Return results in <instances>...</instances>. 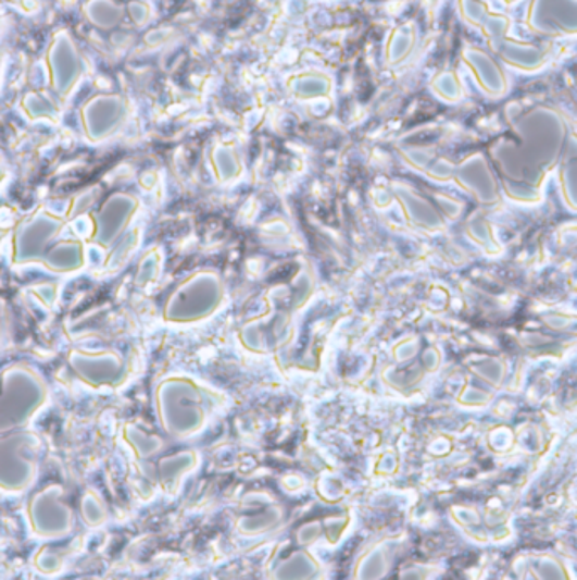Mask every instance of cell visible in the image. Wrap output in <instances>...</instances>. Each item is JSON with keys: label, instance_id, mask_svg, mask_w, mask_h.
Here are the masks:
<instances>
[{"label": "cell", "instance_id": "obj_1", "mask_svg": "<svg viewBox=\"0 0 577 580\" xmlns=\"http://www.w3.org/2000/svg\"><path fill=\"white\" fill-rule=\"evenodd\" d=\"M510 137H500L490 148L491 161L503 185L525 182L537 190L554 168L563 166L576 129L566 115L545 103L515 111L510 107Z\"/></svg>", "mask_w": 577, "mask_h": 580}, {"label": "cell", "instance_id": "obj_2", "mask_svg": "<svg viewBox=\"0 0 577 580\" xmlns=\"http://www.w3.org/2000/svg\"><path fill=\"white\" fill-rule=\"evenodd\" d=\"M457 8L464 23L479 29L487 39L491 53L505 65L532 73L548 63L551 51L534 42L510 38L512 21L505 14L491 11L487 0H457Z\"/></svg>", "mask_w": 577, "mask_h": 580}, {"label": "cell", "instance_id": "obj_3", "mask_svg": "<svg viewBox=\"0 0 577 580\" xmlns=\"http://www.w3.org/2000/svg\"><path fill=\"white\" fill-rule=\"evenodd\" d=\"M215 398L197 381L174 378L158 391V414L164 432L174 439H188L203 429Z\"/></svg>", "mask_w": 577, "mask_h": 580}, {"label": "cell", "instance_id": "obj_4", "mask_svg": "<svg viewBox=\"0 0 577 580\" xmlns=\"http://www.w3.org/2000/svg\"><path fill=\"white\" fill-rule=\"evenodd\" d=\"M223 296L225 286L216 271H197L171 293L164 307V319L181 325L210 319L222 307Z\"/></svg>", "mask_w": 577, "mask_h": 580}, {"label": "cell", "instance_id": "obj_5", "mask_svg": "<svg viewBox=\"0 0 577 580\" xmlns=\"http://www.w3.org/2000/svg\"><path fill=\"white\" fill-rule=\"evenodd\" d=\"M46 66L54 97L60 100L70 99L87 73V61L70 30L60 29L54 33L46 51Z\"/></svg>", "mask_w": 577, "mask_h": 580}, {"label": "cell", "instance_id": "obj_6", "mask_svg": "<svg viewBox=\"0 0 577 580\" xmlns=\"http://www.w3.org/2000/svg\"><path fill=\"white\" fill-rule=\"evenodd\" d=\"M128 109V100L115 91L90 97L79 111L84 136L93 145L114 136L127 121Z\"/></svg>", "mask_w": 577, "mask_h": 580}, {"label": "cell", "instance_id": "obj_7", "mask_svg": "<svg viewBox=\"0 0 577 580\" xmlns=\"http://www.w3.org/2000/svg\"><path fill=\"white\" fill-rule=\"evenodd\" d=\"M525 24L545 38H576L577 0H530Z\"/></svg>", "mask_w": 577, "mask_h": 580}, {"label": "cell", "instance_id": "obj_8", "mask_svg": "<svg viewBox=\"0 0 577 580\" xmlns=\"http://www.w3.org/2000/svg\"><path fill=\"white\" fill-rule=\"evenodd\" d=\"M63 222L48 212H39L23 225L15 235V261L42 262L48 247L57 239Z\"/></svg>", "mask_w": 577, "mask_h": 580}, {"label": "cell", "instance_id": "obj_9", "mask_svg": "<svg viewBox=\"0 0 577 580\" xmlns=\"http://www.w3.org/2000/svg\"><path fill=\"white\" fill-rule=\"evenodd\" d=\"M137 210H139V200L134 195L124 192L110 195L97 215L95 240L105 247L117 243L122 234L127 231Z\"/></svg>", "mask_w": 577, "mask_h": 580}, {"label": "cell", "instance_id": "obj_10", "mask_svg": "<svg viewBox=\"0 0 577 580\" xmlns=\"http://www.w3.org/2000/svg\"><path fill=\"white\" fill-rule=\"evenodd\" d=\"M461 60L475 76L479 90L490 99H502L509 91V76L494 54L476 45H464Z\"/></svg>", "mask_w": 577, "mask_h": 580}, {"label": "cell", "instance_id": "obj_11", "mask_svg": "<svg viewBox=\"0 0 577 580\" xmlns=\"http://www.w3.org/2000/svg\"><path fill=\"white\" fill-rule=\"evenodd\" d=\"M451 180L479 200H490L497 192V180L484 152H473L460 163H453Z\"/></svg>", "mask_w": 577, "mask_h": 580}, {"label": "cell", "instance_id": "obj_12", "mask_svg": "<svg viewBox=\"0 0 577 580\" xmlns=\"http://www.w3.org/2000/svg\"><path fill=\"white\" fill-rule=\"evenodd\" d=\"M392 192L409 222L417 225V227L427 229V231H436V229L441 227L442 219L438 210L411 185L404 182H393Z\"/></svg>", "mask_w": 577, "mask_h": 580}, {"label": "cell", "instance_id": "obj_13", "mask_svg": "<svg viewBox=\"0 0 577 580\" xmlns=\"http://www.w3.org/2000/svg\"><path fill=\"white\" fill-rule=\"evenodd\" d=\"M287 90L302 102L328 99L333 94V78L328 73L317 70L294 73L287 78Z\"/></svg>", "mask_w": 577, "mask_h": 580}, {"label": "cell", "instance_id": "obj_14", "mask_svg": "<svg viewBox=\"0 0 577 580\" xmlns=\"http://www.w3.org/2000/svg\"><path fill=\"white\" fill-rule=\"evenodd\" d=\"M419 41V29L414 21H405L390 30L389 38L385 41V63L390 66L402 65L409 60Z\"/></svg>", "mask_w": 577, "mask_h": 580}, {"label": "cell", "instance_id": "obj_15", "mask_svg": "<svg viewBox=\"0 0 577 580\" xmlns=\"http://www.w3.org/2000/svg\"><path fill=\"white\" fill-rule=\"evenodd\" d=\"M210 166L219 183H231L242 176V156L234 145L219 143L210 152Z\"/></svg>", "mask_w": 577, "mask_h": 580}, {"label": "cell", "instance_id": "obj_16", "mask_svg": "<svg viewBox=\"0 0 577 580\" xmlns=\"http://www.w3.org/2000/svg\"><path fill=\"white\" fill-rule=\"evenodd\" d=\"M84 15L97 29L112 30L124 23L127 11L117 0H85Z\"/></svg>", "mask_w": 577, "mask_h": 580}, {"label": "cell", "instance_id": "obj_17", "mask_svg": "<svg viewBox=\"0 0 577 580\" xmlns=\"http://www.w3.org/2000/svg\"><path fill=\"white\" fill-rule=\"evenodd\" d=\"M197 452L192 451L178 452V454L161 460V464H159V476H161L164 490L176 493L179 484H181L183 478L189 474L197 467Z\"/></svg>", "mask_w": 577, "mask_h": 580}, {"label": "cell", "instance_id": "obj_18", "mask_svg": "<svg viewBox=\"0 0 577 580\" xmlns=\"http://www.w3.org/2000/svg\"><path fill=\"white\" fill-rule=\"evenodd\" d=\"M21 111L30 122L50 121L54 124L60 122V103H58L57 97L45 94V91H26L21 99Z\"/></svg>", "mask_w": 577, "mask_h": 580}, {"label": "cell", "instance_id": "obj_19", "mask_svg": "<svg viewBox=\"0 0 577 580\" xmlns=\"http://www.w3.org/2000/svg\"><path fill=\"white\" fill-rule=\"evenodd\" d=\"M319 566L317 562L311 557L308 552H296L291 558L286 560L277 567L276 577L279 579H313L316 577Z\"/></svg>", "mask_w": 577, "mask_h": 580}, {"label": "cell", "instance_id": "obj_20", "mask_svg": "<svg viewBox=\"0 0 577 580\" xmlns=\"http://www.w3.org/2000/svg\"><path fill=\"white\" fill-rule=\"evenodd\" d=\"M430 90L442 102L457 103L463 100L464 90L461 85L460 76L451 70H444V72L436 73L430 81Z\"/></svg>", "mask_w": 577, "mask_h": 580}, {"label": "cell", "instance_id": "obj_21", "mask_svg": "<svg viewBox=\"0 0 577 580\" xmlns=\"http://www.w3.org/2000/svg\"><path fill=\"white\" fill-rule=\"evenodd\" d=\"M387 569H389V555L384 548L377 546V548H372L365 557L360 558L355 577L359 579H380Z\"/></svg>", "mask_w": 577, "mask_h": 580}, {"label": "cell", "instance_id": "obj_22", "mask_svg": "<svg viewBox=\"0 0 577 580\" xmlns=\"http://www.w3.org/2000/svg\"><path fill=\"white\" fill-rule=\"evenodd\" d=\"M280 513L277 509H268V511L256 513L255 516L250 518H242L238 521V528L247 535H255V533H264V531L271 530L274 525L279 523Z\"/></svg>", "mask_w": 577, "mask_h": 580}, {"label": "cell", "instance_id": "obj_23", "mask_svg": "<svg viewBox=\"0 0 577 580\" xmlns=\"http://www.w3.org/2000/svg\"><path fill=\"white\" fill-rule=\"evenodd\" d=\"M161 262H163V258L159 255V250H151L149 255L143 256L142 262L139 264L137 283L139 285H148V283L154 281L161 273Z\"/></svg>", "mask_w": 577, "mask_h": 580}, {"label": "cell", "instance_id": "obj_24", "mask_svg": "<svg viewBox=\"0 0 577 580\" xmlns=\"http://www.w3.org/2000/svg\"><path fill=\"white\" fill-rule=\"evenodd\" d=\"M128 17L136 24L137 27L148 26L152 20V8L146 2V0H130L125 5Z\"/></svg>", "mask_w": 577, "mask_h": 580}, {"label": "cell", "instance_id": "obj_25", "mask_svg": "<svg viewBox=\"0 0 577 580\" xmlns=\"http://www.w3.org/2000/svg\"><path fill=\"white\" fill-rule=\"evenodd\" d=\"M400 151H402V156H404L405 161L412 168L421 170L423 173L429 166L430 161L435 160V155L426 148H414V146H411V148L400 149Z\"/></svg>", "mask_w": 577, "mask_h": 580}, {"label": "cell", "instance_id": "obj_26", "mask_svg": "<svg viewBox=\"0 0 577 580\" xmlns=\"http://www.w3.org/2000/svg\"><path fill=\"white\" fill-rule=\"evenodd\" d=\"M321 531H323V528H321L319 521L304 525L298 533L299 543H302V545H310V543L316 542V540L319 539Z\"/></svg>", "mask_w": 577, "mask_h": 580}, {"label": "cell", "instance_id": "obj_27", "mask_svg": "<svg viewBox=\"0 0 577 580\" xmlns=\"http://www.w3.org/2000/svg\"><path fill=\"white\" fill-rule=\"evenodd\" d=\"M344 527H347V520H343V518H331V520H328L326 531H328V539L331 540V543H336L341 539Z\"/></svg>", "mask_w": 577, "mask_h": 580}, {"label": "cell", "instance_id": "obj_28", "mask_svg": "<svg viewBox=\"0 0 577 580\" xmlns=\"http://www.w3.org/2000/svg\"><path fill=\"white\" fill-rule=\"evenodd\" d=\"M5 176H8V173H5L4 163H2V160H0V185H2V182H4Z\"/></svg>", "mask_w": 577, "mask_h": 580}, {"label": "cell", "instance_id": "obj_29", "mask_svg": "<svg viewBox=\"0 0 577 580\" xmlns=\"http://www.w3.org/2000/svg\"><path fill=\"white\" fill-rule=\"evenodd\" d=\"M2 69H4V54L0 51V81H2Z\"/></svg>", "mask_w": 577, "mask_h": 580}, {"label": "cell", "instance_id": "obj_30", "mask_svg": "<svg viewBox=\"0 0 577 580\" xmlns=\"http://www.w3.org/2000/svg\"><path fill=\"white\" fill-rule=\"evenodd\" d=\"M0 27H2V20H0Z\"/></svg>", "mask_w": 577, "mask_h": 580}]
</instances>
